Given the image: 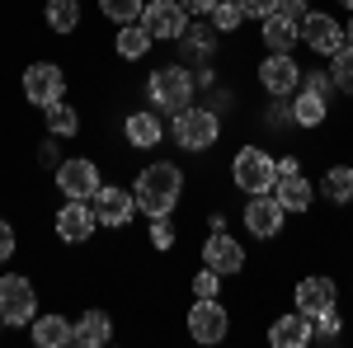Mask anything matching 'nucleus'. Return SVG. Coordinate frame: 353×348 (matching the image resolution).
I'll list each match as a JSON object with an SVG mask.
<instances>
[{
	"label": "nucleus",
	"instance_id": "nucleus-1",
	"mask_svg": "<svg viewBox=\"0 0 353 348\" xmlns=\"http://www.w3.org/2000/svg\"><path fill=\"white\" fill-rule=\"evenodd\" d=\"M132 198L141 216H174V207L184 203V165L174 161H146L132 179Z\"/></svg>",
	"mask_w": 353,
	"mask_h": 348
},
{
	"label": "nucleus",
	"instance_id": "nucleus-2",
	"mask_svg": "<svg viewBox=\"0 0 353 348\" xmlns=\"http://www.w3.org/2000/svg\"><path fill=\"white\" fill-rule=\"evenodd\" d=\"M170 141L179 146V151H193V156H203V151H212L221 141V113L212 104H189L179 108V113H170Z\"/></svg>",
	"mask_w": 353,
	"mask_h": 348
},
{
	"label": "nucleus",
	"instance_id": "nucleus-3",
	"mask_svg": "<svg viewBox=\"0 0 353 348\" xmlns=\"http://www.w3.org/2000/svg\"><path fill=\"white\" fill-rule=\"evenodd\" d=\"M146 99L156 113H179V108L198 104V76H193L184 61H170V66H156L146 76Z\"/></svg>",
	"mask_w": 353,
	"mask_h": 348
},
{
	"label": "nucleus",
	"instance_id": "nucleus-4",
	"mask_svg": "<svg viewBox=\"0 0 353 348\" xmlns=\"http://www.w3.org/2000/svg\"><path fill=\"white\" fill-rule=\"evenodd\" d=\"M231 184L241 193H273L278 184V156H269L259 141H245L231 156Z\"/></svg>",
	"mask_w": 353,
	"mask_h": 348
},
{
	"label": "nucleus",
	"instance_id": "nucleus-5",
	"mask_svg": "<svg viewBox=\"0 0 353 348\" xmlns=\"http://www.w3.org/2000/svg\"><path fill=\"white\" fill-rule=\"evenodd\" d=\"M33 316H38V287H33V278L0 273V320L24 329V325H33Z\"/></svg>",
	"mask_w": 353,
	"mask_h": 348
},
{
	"label": "nucleus",
	"instance_id": "nucleus-6",
	"mask_svg": "<svg viewBox=\"0 0 353 348\" xmlns=\"http://www.w3.org/2000/svg\"><path fill=\"white\" fill-rule=\"evenodd\" d=\"M241 226L250 240H278L288 226V207L273 193H250V203L241 207Z\"/></svg>",
	"mask_w": 353,
	"mask_h": 348
},
{
	"label": "nucleus",
	"instance_id": "nucleus-7",
	"mask_svg": "<svg viewBox=\"0 0 353 348\" xmlns=\"http://www.w3.org/2000/svg\"><path fill=\"white\" fill-rule=\"evenodd\" d=\"M184 325H189L193 344H221L231 334V311L221 306V296H193Z\"/></svg>",
	"mask_w": 353,
	"mask_h": 348
},
{
	"label": "nucleus",
	"instance_id": "nucleus-8",
	"mask_svg": "<svg viewBox=\"0 0 353 348\" xmlns=\"http://www.w3.org/2000/svg\"><path fill=\"white\" fill-rule=\"evenodd\" d=\"M52 231L61 245H90L99 236V216H94V203H85V198H66L52 216Z\"/></svg>",
	"mask_w": 353,
	"mask_h": 348
},
{
	"label": "nucleus",
	"instance_id": "nucleus-9",
	"mask_svg": "<svg viewBox=\"0 0 353 348\" xmlns=\"http://www.w3.org/2000/svg\"><path fill=\"white\" fill-rule=\"evenodd\" d=\"M254 81L269 99H292L301 90V66L292 52H269L259 66H254Z\"/></svg>",
	"mask_w": 353,
	"mask_h": 348
},
{
	"label": "nucleus",
	"instance_id": "nucleus-10",
	"mask_svg": "<svg viewBox=\"0 0 353 348\" xmlns=\"http://www.w3.org/2000/svg\"><path fill=\"white\" fill-rule=\"evenodd\" d=\"M52 184L61 198H94L99 193V184H104V174H99V165L90 161V156H71V161H61L57 165V174H52Z\"/></svg>",
	"mask_w": 353,
	"mask_h": 348
},
{
	"label": "nucleus",
	"instance_id": "nucleus-11",
	"mask_svg": "<svg viewBox=\"0 0 353 348\" xmlns=\"http://www.w3.org/2000/svg\"><path fill=\"white\" fill-rule=\"evenodd\" d=\"M141 24H146V33H151L156 43H179V38H184V28L193 24V14L179 5V0H146Z\"/></svg>",
	"mask_w": 353,
	"mask_h": 348
},
{
	"label": "nucleus",
	"instance_id": "nucleus-12",
	"mask_svg": "<svg viewBox=\"0 0 353 348\" xmlns=\"http://www.w3.org/2000/svg\"><path fill=\"white\" fill-rule=\"evenodd\" d=\"M19 90H24V99L33 108H48L57 99H66V71L57 61H33L24 71V81H19Z\"/></svg>",
	"mask_w": 353,
	"mask_h": 348
},
{
	"label": "nucleus",
	"instance_id": "nucleus-13",
	"mask_svg": "<svg viewBox=\"0 0 353 348\" xmlns=\"http://www.w3.org/2000/svg\"><path fill=\"white\" fill-rule=\"evenodd\" d=\"M90 203H94V216H99L104 231H128L137 216V198H132V188H123V184H99V193Z\"/></svg>",
	"mask_w": 353,
	"mask_h": 348
},
{
	"label": "nucleus",
	"instance_id": "nucleus-14",
	"mask_svg": "<svg viewBox=\"0 0 353 348\" xmlns=\"http://www.w3.org/2000/svg\"><path fill=\"white\" fill-rule=\"evenodd\" d=\"M301 43L316 57H334L349 38H344V24H339L330 10H316V5H311V14L301 19Z\"/></svg>",
	"mask_w": 353,
	"mask_h": 348
},
{
	"label": "nucleus",
	"instance_id": "nucleus-15",
	"mask_svg": "<svg viewBox=\"0 0 353 348\" xmlns=\"http://www.w3.org/2000/svg\"><path fill=\"white\" fill-rule=\"evenodd\" d=\"M292 306H297L301 316L316 320L321 311L339 306V283L330 273H306V278H297V287H292Z\"/></svg>",
	"mask_w": 353,
	"mask_h": 348
},
{
	"label": "nucleus",
	"instance_id": "nucleus-16",
	"mask_svg": "<svg viewBox=\"0 0 353 348\" xmlns=\"http://www.w3.org/2000/svg\"><path fill=\"white\" fill-rule=\"evenodd\" d=\"M203 264L217 268L221 278H236V273H245L250 254H245V245L236 240L231 231H212V236L203 240Z\"/></svg>",
	"mask_w": 353,
	"mask_h": 348
},
{
	"label": "nucleus",
	"instance_id": "nucleus-17",
	"mask_svg": "<svg viewBox=\"0 0 353 348\" xmlns=\"http://www.w3.org/2000/svg\"><path fill=\"white\" fill-rule=\"evenodd\" d=\"M311 339H316V325H311V316H301L297 306L273 316V325H269V344L273 348H306Z\"/></svg>",
	"mask_w": 353,
	"mask_h": 348
},
{
	"label": "nucleus",
	"instance_id": "nucleus-18",
	"mask_svg": "<svg viewBox=\"0 0 353 348\" xmlns=\"http://www.w3.org/2000/svg\"><path fill=\"white\" fill-rule=\"evenodd\" d=\"M123 136H128V146H137V151H156L165 141V118L156 108H137V113L123 118Z\"/></svg>",
	"mask_w": 353,
	"mask_h": 348
},
{
	"label": "nucleus",
	"instance_id": "nucleus-19",
	"mask_svg": "<svg viewBox=\"0 0 353 348\" xmlns=\"http://www.w3.org/2000/svg\"><path fill=\"white\" fill-rule=\"evenodd\" d=\"M28 334H33L38 348H66V344H76V320L61 316V311H48V316L38 311L33 325H28Z\"/></svg>",
	"mask_w": 353,
	"mask_h": 348
},
{
	"label": "nucleus",
	"instance_id": "nucleus-20",
	"mask_svg": "<svg viewBox=\"0 0 353 348\" xmlns=\"http://www.w3.org/2000/svg\"><path fill=\"white\" fill-rule=\"evenodd\" d=\"M273 198L288 207V216H306L316 207V184H311L306 174H283V179L273 184Z\"/></svg>",
	"mask_w": 353,
	"mask_h": 348
},
{
	"label": "nucleus",
	"instance_id": "nucleus-21",
	"mask_svg": "<svg viewBox=\"0 0 353 348\" xmlns=\"http://www.w3.org/2000/svg\"><path fill=\"white\" fill-rule=\"evenodd\" d=\"M330 118V99L321 90H311V85H301L297 94H292V127H306V132H316V127H325Z\"/></svg>",
	"mask_w": 353,
	"mask_h": 348
},
{
	"label": "nucleus",
	"instance_id": "nucleus-22",
	"mask_svg": "<svg viewBox=\"0 0 353 348\" xmlns=\"http://www.w3.org/2000/svg\"><path fill=\"white\" fill-rule=\"evenodd\" d=\"M179 52L189 57V61H198V66H212V57H217V28H212V19L208 24L193 19L184 28V38H179Z\"/></svg>",
	"mask_w": 353,
	"mask_h": 348
},
{
	"label": "nucleus",
	"instance_id": "nucleus-23",
	"mask_svg": "<svg viewBox=\"0 0 353 348\" xmlns=\"http://www.w3.org/2000/svg\"><path fill=\"white\" fill-rule=\"evenodd\" d=\"M113 339V316L109 311H99V306H90L76 316V348H104Z\"/></svg>",
	"mask_w": 353,
	"mask_h": 348
},
{
	"label": "nucleus",
	"instance_id": "nucleus-24",
	"mask_svg": "<svg viewBox=\"0 0 353 348\" xmlns=\"http://www.w3.org/2000/svg\"><path fill=\"white\" fill-rule=\"evenodd\" d=\"M259 33H264V48L269 52H292L301 43V24L288 19V14H278V10H273L269 19H259Z\"/></svg>",
	"mask_w": 353,
	"mask_h": 348
},
{
	"label": "nucleus",
	"instance_id": "nucleus-25",
	"mask_svg": "<svg viewBox=\"0 0 353 348\" xmlns=\"http://www.w3.org/2000/svg\"><path fill=\"white\" fill-rule=\"evenodd\" d=\"M321 198L334 207H353V165H330L321 174Z\"/></svg>",
	"mask_w": 353,
	"mask_h": 348
},
{
	"label": "nucleus",
	"instance_id": "nucleus-26",
	"mask_svg": "<svg viewBox=\"0 0 353 348\" xmlns=\"http://www.w3.org/2000/svg\"><path fill=\"white\" fill-rule=\"evenodd\" d=\"M151 43H156V38L146 33L141 19H137V24H123L118 33H113V52L123 57V61H141V57L151 52Z\"/></svg>",
	"mask_w": 353,
	"mask_h": 348
},
{
	"label": "nucleus",
	"instance_id": "nucleus-27",
	"mask_svg": "<svg viewBox=\"0 0 353 348\" xmlns=\"http://www.w3.org/2000/svg\"><path fill=\"white\" fill-rule=\"evenodd\" d=\"M43 123H48V132H52V136L71 141V136H81V108L66 104V99H57V104L43 108Z\"/></svg>",
	"mask_w": 353,
	"mask_h": 348
},
{
	"label": "nucleus",
	"instance_id": "nucleus-28",
	"mask_svg": "<svg viewBox=\"0 0 353 348\" xmlns=\"http://www.w3.org/2000/svg\"><path fill=\"white\" fill-rule=\"evenodd\" d=\"M43 19L52 33H76L81 28V0H48L43 5Z\"/></svg>",
	"mask_w": 353,
	"mask_h": 348
},
{
	"label": "nucleus",
	"instance_id": "nucleus-29",
	"mask_svg": "<svg viewBox=\"0 0 353 348\" xmlns=\"http://www.w3.org/2000/svg\"><path fill=\"white\" fill-rule=\"evenodd\" d=\"M141 10H146V0H99V14H104L113 28L137 24V19H141Z\"/></svg>",
	"mask_w": 353,
	"mask_h": 348
},
{
	"label": "nucleus",
	"instance_id": "nucleus-30",
	"mask_svg": "<svg viewBox=\"0 0 353 348\" xmlns=\"http://www.w3.org/2000/svg\"><path fill=\"white\" fill-rule=\"evenodd\" d=\"M330 81H334L339 94H349V99H353V48H349V43L330 57Z\"/></svg>",
	"mask_w": 353,
	"mask_h": 348
},
{
	"label": "nucleus",
	"instance_id": "nucleus-31",
	"mask_svg": "<svg viewBox=\"0 0 353 348\" xmlns=\"http://www.w3.org/2000/svg\"><path fill=\"white\" fill-rule=\"evenodd\" d=\"M208 19H212V28H217V33H236V28L245 24V14H241V5H236V0H217Z\"/></svg>",
	"mask_w": 353,
	"mask_h": 348
},
{
	"label": "nucleus",
	"instance_id": "nucleus-32",
	"mask_svg": "<svg viewBox=\"0 0 353 348\" xmlns=\"http://www.w3.org/2000/svg\"><path fill=\"white\" fill-rule=\"evenodd\" d=\"M311 325H316V339H321V344H334V339L344 334V316H339L334 306H330V311H321Z\"/></svg>",
	"mask_w": 353,
	"mask_h": 348
},
{
	"label": "nucleus",
	"instance_id": "nucleus-33",
	"mask_svg": "<svg viewBox=\"0 0 353 348\" xmlns=\"http://www.w3.org/2000/svg\"><path fill=\"white\" fill-rule=\"evenodd\" d=\"M189 287H193V296H221V273L203 264V268L189 278Z\"/></svg>",
	"mask_w": 353,
	"mask_h": 348
},
{
	"label": "nucleus",
	"instance_id": "nucleus-34",
	"mask_svg": "<svg viewBox=\"0 0 353 348\" xmlns=\"http://www.w3.org/2000/svg\"><path fill=\"white\" fill-rule=\"evenodd\" d=\"M174 245H179V236H174V226H170V216H156V221H151V249H174Z\"/></svg>",
	"mask_w": 353,
	"mask_h": 348
},
{
	"label": "nucleus",
	"instance_id": "nucleus-35",
	"mask_svg": "<svg viewBox=\"0 0 353 348\" xmlns=\"http://www.w3.org/2000/svg\"><path fill=\"white\" fill-rule=\"evenodd\" d=\"M14 249H19V231H14V221H5V216H0V264H10V259H14Z\"/></svg>",
	"mask_w": 353,
	"mask_h": 348
},
{
	"label": "nucleus",
	"instance_id": "nucleus-36",
	"mask_svg": "<svg viewBox=\"0 0 353 348\" xmlns=\"http://www.w3.org/2000/svg\"><path fill=\"white\" fill-rule=\"evenodd\" d=\"M236 5H241L245 19H269L273 10H278V0H236Z\"/></svg>",
	"mask_w": 353,
	"mask_h": 348
},
{
	"label": "nucleus",
	"instance_id": "nucleus-37",
	"mask_svg": "<svg viewBox=\"0 0 353 348\" xmlns=\"http://www.w3.org/2000/svg\"><path fill=\"white\" fill-rule=\"evenodd\" d=\"M278 14H288V19H306L311 14V0H278Z\"/></svg>",
	"mask_w": 353,
	"mask_h": 348
},
{
	"label": "nucleus",
	"instance_id": "nucleus-38",
	"mask_svg": "<svg viewBox=\"0 0 353 348\" xmlns=\"http://www.w3.org/2000/svg\"><path fill=\"white\" fill-rule=\"evenodd\" d=\"M57 141H61V136L48 132V141L38 146V161H43V165H61V156H57Z\"/></svg>",
	"mask_w": 353,
	"mask_h": 348
},
{
	"label": "nucleus",
	"instance_id": "nucleus-39",
	"mask_svg": "<svg viewBox=\"0 0 353 348\" xmlns=\"http://www.w3.org/2000/svg\"><path fill=\"white\" fill-rule=\"evenodd\" d=\"M179 5H184V10H189L193 19H208V14H212V5H217V0H179Z\"/></svg>",
	"mask_w": 353,
	"mask_h": 348
},
{
	"label": "nucleus",
	"instance_id": "nucleus-40",
	"mask_svg": "<svg viewBox=\"0 0 353 348\" xmlns=\"http://www.w3.org/2000/svg\"><path fill=\"white\" fill-rule=\"evenodd\" d=\"M283 174H301V161H297V156H283V161H278V179H283Z\"/></svg>",
	"mask_w": 353,
	"mask_h": 348
},
{
	"label": "nucleus",
	"instance_id": "nucleus-41",
	"mask_svg": "<svg viewBox=\"0 0 353 348\" xmlns=\"http://www.w3.org/2000/svg\"><path fill=\"white\" fill-rule=\"evenodd\" d=\"M344 38H349V48H353V14H349V24H344Z\"/></svg>",
	"mask_w": 353,
	"mask_h": 348
},
{
	"label": "nucleus",
	"instance_id": "nucleus-42",
	"mask_svg": "<svg viewBox=\"0 0 353 348\" xmlns=\"http://www.w3.org/2000/svg\"><path fill=\"white\" fill-rule=\"evenodd\" d=\"M334 5H339V10H349V14H353V0H334Z\"/></svg>",
	"mask_w": 353,
	"mask_h": 348
},
{
	"label": "nucleus",
	"instance_id": "nucleus-43",
	"mask_svg": "<svg viewBox=\"0 0 353 348\" xmlns=\"http://www.w3.org/2000/svg\"><path fill=\"white\" fill-rule=\"evenodd\" d=\"M0 329H5V320H0Z\"/></svg>",
	"mask_w": 353,
	"mask_h": 348
},
{
	"label": "nucleus",
	"instance_id": "nucleus-44",
	"mask_svg": "<svg viewBox=\"0 0 353 348\" xmlns=\"http://www.w3.org/2000/svg\"><path fill=\"white\" fill-rule=\"evenodd\" d=\"M349 165H353V161H349Z\"/></svg>",
	"mask_w": 353,
	"mask_h": 348
}]
</instances>
